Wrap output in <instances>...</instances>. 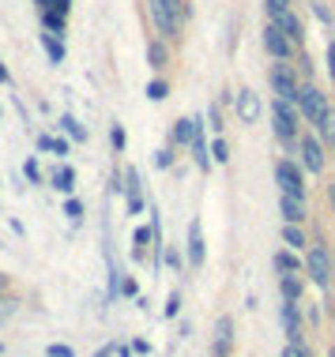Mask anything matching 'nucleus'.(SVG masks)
I'll return each instance as SVG.
<instances>
[{
    "instance_id": "nucleus-1",
    "label": "nucleus",
    "mask_w": 335,
    "mask_h": 357,
    "mask_svg": "<svg viewBox=\"0 0 335 357\" xmlns=\"http://www.w3.org/2000/svg\"><path fill=\"white\" fill-rule=\"evenodd\" d=\"M298 117H302V109L294 102H286V98H275L271 102L275 136H279L283 143H294V147H298Z\"/></svg>"
},
{
    "instance_id": "nucleus-2",
    "label": "nucleus",
    "mask_w": 335,
    "mask_h": 357,
    "mask_svg": "<svg viewBox=\"0 0 335 357\" xmlns=\"http://www.w3.org/2000/svg\"><path fill=\"white\" fill-rule=\"evenodd\" d=\"M267 83H271V91H275V98H286V102H294L298 105V75H294V68L286 61H279V64H271L267 68Z\"/></svg>"
},
{
    "instance_id": "nucleus-3",
    "label": "nucleus",
    "mask_w": 335,
    "mask_h": 357,
    "mask_svg": "<svg viewBox=\"0 0 335 357\" xmlns=\"http://www.w3.org/2000/svg\"><path fill=\"white\" fill-rule=\"evenodd\" d=\"M177 4L181 0H151V15H155V26L162 31V38H177V31H181Z\"/></svg>"
},
{
    "instance_id": "nucleus-4",
    "label": "nucleus",
    "mask_w": 335,
    "mask_h": 357,
    "mask_svg": "<svg viewBox=\"0 0 335 357\" xmlns=\"http://www.w3.org/2000/svg\"><path fill=\"white\" fill-rule=\"evenodd\" d=\"M305 271H309V278L317 286H328L335 278V259L328 256V248H309V259H305Z\"/></svg>"
},
{
    "instance_id": "nucleus-5",
    "label": "nucleus",
    "mask_w": 335,
    "mask_h": 357,
    "mask_svg": "<svg viewBox=\"0 0 335 357\" xmlns=\"http://www.w3.org/2000/svg\"><path fill=\"white\" fill-rule=\"evenodd\" d=\"M275 185H279V188L286 192V196H302V199H305V181H302L298 162L283 158L279 166H275Z\"/></svg>"
},
{
    "instance_id": "nucleus-6",
    "label": "nucleus",
    "mask_w": 335,
    "mask_h": 357,
    "mask_svg": "<svg viewBox=\"0 0 335 357\" xmlns=\"http://www.w3.org/2000/svg\"><path fill=\"white\" fill-rule=\"evenodd\" d=\"M298 109H302V117L313 124V121H317L324 109H328V94H320V86L305 83L302 91H298Z\"/></svg>"
},
{
    "instance_id": "nucleus-7",
    "label": "nucleus",
    "mask_w": 335,
    "mask_h": 357,
    "mask_svg": "<svg viewBox=\"0 0 335 357\" xmlns=\"http://www.w3.org/2000/svg\"><path fill=\"white\" fill-rule=\"evenodd\" d=\"M264 50L271 53L275 61H290V53H294V42L283 34L279 23H271V19H267V26H264Z\"/></svg>"
},
{
    "instance_id": "nucleus-8",
    "label": "nucleus",
    "mask_w": 335,
    "mask_h": 357,
    "mask_svg": "<svg viewBox=\"0 0 335 357\" xmlns=\"http://www.w3.org/2000/svg\"><path fill=\"white\" fill-rule=\"evenodd\" d=\"M298 154H302V166L309 173H324V143L313 136H298Z\"/></svg>"
},
{
    "instance_id": "nucleus-9",
    "label": "nucleus",
    "mask_w": 335,
    "mask_h": 357,
    "mask_svg": "<svg viewBox=\"0 0 335 357\" xmlns=\"http://www.w3.org/2000/svg\"><path fill=\"white\" fill-rule=\"evenodd\" d=\"M234 105H237V121H241V124H256V121H260V113H264L260 98H256V94L248 91V86H241V91H237Z\"/></svg>"
},
{
    "instance_id": "nucleus-10",
    "label": "nucleus",
    "mask_w": 335,
    "mask_h": 357,
    "mask_svg": "<svg viewBox=\"0 0 335 357\" xmlns=\"http://www.w3.org/2000/svg\"><path fill=\"white\" fill-rule=\"evenodd\" d=\"M230 342H234V320H230V316H218V324H215V346H211V357H230Z\"/></svg>"
},
{
    "instance_id": "nucleus-11",
    "label": "nucleus",
    "mask_w": 335,
    "mask_h": 357,
    "mask_svg": "<svg viewBox=\"0 0 335 357\" xmlns=\"http://www.w3.org/2000/svg\"><path fill=\"white\" fill-rule=\"evenodd\" d=\"M283 327H286V339H290V342H302V312H298V301H283Z\"/></svg>"
},
{
    "instance_id": "nucleus-12",
    "label": "nucleus",
    "mask_w": 335,
    "mask_h": 357,
    "mask_svg": "<svg viewBox=\"0 0 335 357\" xmlns=\"http://www.w3.org/2000/svg\"><path fill=\"white\" fill-rule=\"evenodd\" d=\"M271 23H279V26H283V34H286V38H290V42H294V45H302V42H305V26H302V19H298V15H294V12H290V8H286V12H283V15H275V19H271Z\"/></svg>"
},
{
    "instance_id": "nucleus-13",
    "label": "nucleus",
    "mask_w": 335,
    "mask_h": 357,
    "mask_svg": "<svg viewBox=\"0 0 335 357\" xmlns=\"http://www.w3.org/2000/svg\"><path fill=\"white\" fill-rule=\"evenodd\" d=\"M313 128H317V139H320V143L335 147V105H328V109H324L320 117L313 121Z\"/></svg>"
},
{
    "instance_id": "nucleus-14",
    "label": "nucleus",
    "mask_w": 335,
    "mask_h": 357,
    "mask_svg": "<svg viewBox=\"0 0 335 357\" xmlns=\"http://www.w3.org/2000/svg\"><path fill=\"white\" fill-rule=\"evenodd\" d=\"M188 267H204V234H200V222L188 226Z\"/></svg>"
},
{
    "instance_id": "nucleus-15",
    "label": "nucleus",
    "mask_w": 335,
    "mask_h": 357,
    "mask_svg": "<svg viewBox=\"0 0 335 357\" xmlns=\"http://www.w3.org/2000/svg\"><path fill=\"white\" fill-rule=\"evenodd\" d=\"M279 211H283L286 222H298V226H302V218H305V199H302V196H286V192H283Z\"/></svg>"
},
{
    "instance_id": "nucleus-16",
    "label": "nucleus",
    "mask_w": 335,
    "mask_h": 357,
    "mask_svg": "<svg viewBox=\"0 0 335 357\" xmlns=\"http://www.w3.org/2000/svg\"><path fill=\"white\" fill-rule=\"evenodd\" d=\"M193 158H196V166L200 169H211V154H207V143H204V124L196 121V136H193Z\"/></svg>"
},
{
    "instance_id": "nucleus-17",
    "label": "nucleus",
    "mask_w": 335,
    "mask_h": 357,
    "mask_svg": "<svg viewBox=\"0 0 335 357\" xmlns=\"http://www.w3.org/2000/svg\"><path fill=\"white\" fill-rule=\"evenodd\" d=\"M42 45H45V53H50V61H53V64H61V61H64V45H61V34L45 31V34H42Z\"/></svg>"
},
{
    "instance_id": "nucleus-18",
    "label": "nucleus",
    "mask_w": 335,
    "mask_h": 357,
    "mask_svg": "<svg viewBox=\"0 0 335 357\" xmlns=\"http://www.w3.org/2000/svg\"><path fill=\"white\" fill-rule=\"evenodd\" d=\"M193 136H196V117L177 121V124H174V132H170V139H174V143H193Z\"/></svg>"
},
{
    "instance_id": "nucleus-19",
    "label": "nucleus",
    "mask_w": 335,
    "mask_h": 357,
    "mask_svg": "<svg viewBox=\"0 0 335 357\" xmlns=\"http://www.w3.org/2000/svg\"><path fill=\"white\" fill-rule=\"evenodd\" d=\"M283 301H302V278H298V271L283 275Z\"/></svg>"
},
{
    "instance_id": "nucleus-20",
    "label": "nucleus",
    "mask_w": 335,
    "mask_h": 357,
    "mask_svg": "<svg viewBox=\"0 0 335 357\" xmlns=\"http://www.w3.org/2000/svg\"><path fill=\"white\" fill-rule=\"evenodd\" d=\"M283 241H286V248H294V252L305 248V234H302L298 222H286V226H283Z\"/></svg>"
},
{
    "instance_id": "nucleus-21",
    "label": "nucleus",
    "mask_w": 335,
    "mask_h": 357,
    "mask_svg": "<svg viewBox=\"0 0 335 357\" xmlns=\"http://www.w3.org/2000/svg\"><path fill=\"white\" fill-rule=\"evenodd\" d=\"M140 207H143V199H140V173L128 169V211H132V215H140Z\"/></svg>"
},
{
    "instance_id": "nucleus-22",
    "label": "nucleus",
    "mask_w": 335,
    "mask_h": 357,
    "mask_svg": "<svg viewBox=\"0 0 335 357\" xmlns=\"http://www.w3.org/2000/svg\"><path fill=\"white\" fill-rule=\"evenodd\" d=\"M53 185L61 188V192H72L75 188V169L72 166H57L53 169Z\"/></svg>"
},
{
    "instance_id": "nucleus-23",
    "label": "nucleus",
    "mask_w": 335,
    "mask_h": 357,
    "mask_svg": "<svg viewBox=\"0 0 335 357\" xmlns=\"http://www.w3.org/2000/svg\"><path fill=\"white\" fill-rule=\"evenodd\" d=\"M42 23H45V31L61 34L64 31V12L61 8H42Z\"/></svg>"
},
{
    "instance_id": "nucleus-24",
    "label": "nucleus",
    "mask_w": 335,
    "mask_h": 357,
    "mask_svg": "<svg viewBox=\"0 0 335 357\" xmlns=\"http://www.w3.org/2000/svg\"><path fill=\"white\" fill-rule=\"evenodd\" d=\"M61 128H64V132H68V136H72L75 143H87V128H83V124H80V121H75V117H72V113H64V117H61Z\"/></svg>"
},
{
    "instance_id": "nucleus-25",
    "label": "nucleus",
    "mask_w": 335,
    "mask_h": 357,
    "mask_svg": "<svg viewBox=\"0 0 335 357\" xmlns=\"http://www.w3.org/2000/svg\"><path fill=\"white\" fill-rule=\"evenodd\" d=\"M38 147H42V151H50V154H57V158H64V154H68V139H53V136H38Z\"/></svg>"
},
{
    "instance_id": "nucleus-26",
    "label": "nucleus",
    "mask_w": 335,
    "mask_h": 357,
    "mask_svg": "<svg viewBox=\"0 0 335 357\" xmlns=\"http://www.w3.org/2000/svg\"><path fill=\"white\" fill-rule=\"evenodd\" d=\"M275 267H279L283 275H290V271H302V259L294 252H275Z\"/></svg>"
},
{
    "instance_id": "nucleus-27",
    "label": "nucleus",
    "mask_w": 335,
    "mask_h": 357,
    "mask_svg": "<svg viewBox=\"0 0 335 357\" xmlns=\"http://www.w3.org/2000/svg\"><path fill=\"white\" fill-rule=\"evenodd\" d=\"M147 61L155 64V68H162V64H166V45H162V42H147Z\"/></svg>"
},
{
    "instance_id": "nucleus-28",
    "label": "nucleus",
    "mask_w": 335,
    "mask_h": 357,
    "mask_svg": "<svg viewBox=\"0 0 335 357\" xmlns=\"http://www.w3.org/2000/svg\"><path fill=\"white\" fill-rule=\"evenodd\" d=\"M166 91H170L166 79H151V83H147V98H151V102H162V98H166Z\"/></svg>"
},
{
    "instance_id": "nucleus-29",
    "label": "nucleus",
    "mask_w": 335,
    "mask_h": 357,
    "mask_svg": "<svg viewBox=\"0 0 335 357\" xmlns=\"http://www.w3.org/2000/svg\"><path fill=\"white\" fill-rule=\"evenodd\" d=\"M211 158L218 162V166H223V162H230V147H226V139H223V136L211 143Z\"/></svg>"
},
{
    "instance_id": "nucleus-30",
    "label": "nucleus",
    "mask_w": 335,
    "mask_h": 357,
    "mask_svg": "<svg viewBox=\"0 0 335 357\" xmlns=\"http://www.w3.org/2000/svg\"><path fill=\"white\" fill-rule=\"evenodd\" d=\"M264 8H267V15H283L286 12V8H290V0H264Z\"/></svg>"
},
{
    "instance_id": "nucleus-31",
    "label": "nucleus",
    "mask_w": 335,
    "mask_h": 357,
    "mask_svg": "<svg viewBox=\"0 0 335 357\" xmlns=\"http://www.w3.org/2000/svg\"><path fill=\"white\" fill-rule=\"evenodd\" d=\"M110 143L117 151H124V128H121V124H113V128H110Z\"/></svg>"
},
{
    "instance_id": "nucleus-32",
    "label": "nucleus",
    "mask_w": 335,
    "mask_h": 357,
    "mask_svg": "<svg viewBox=\"0 0 335 357\" xmlns=\"http://www.w3.org/2000/svg\"><path fill=\"white\" fill-rule=\"evenodd\" d=\"M64 215H68L72 222H80V215H83V207H80V199H68V204H64Z\"/></svg>"
},
{
    "instance_id": "nucleus-33",
    "label": "nucleus",
    "mask_w": 335,
    "mask_h": 357,
    "mask_svg": "<svg viewBox=\"0 0 335 357\" xmlns=\"http://www.w3.org/2000/svg\"><path fill=\"white\" fill-rule=\"evenodd\" d=\"M166 264H170V267H177V271H181V267H185V256H181L177 248H166Z\"/></svg>"
},
{
    "instance_id": "nucleus-34",
    "label": "nucleus",
    "mask_w": 335,
    "mask_h": 357,
    "mask_svg": "<svg viewBox=\"0 0 335 357\" xmlns=\"http://www.w3.org/2000/svg\"><path fill=\"white\" fill-rule=\"evenodd\" d=\"M23 173H27V181H42V169H38V162H34V158H27Z\"/></svg>"
},
{
    "instance_id": "nucleus-35",
    "label": "nucleus",
    "mask_w": 335,
    "mask_h": 357,
    "mask_svg": "<svg viewBox=\"0 0 335 357\" xmlns=\"http://www.w3.org/2000/svg\"><path fill=\"white\" fill-rule=\"evenodd\" d=\"M283 357H309V350H305L302 342H290V346L283 350Z\"/></svg>"
},
{
    "instance_id": "nucleus-36",
    "label": "nucleus",
    "mask_w": 335,
    "mask_h": 357,
    "mask_svg": "<svg viewBox=\"0 0 335 357\" xmlns=\"http://www.w3.org/2000/svg\"><path fill=\"white\" fill-rule=\"evenodd\" d=\"M45 354H50V357H75V354H72V346H57V342H53Z\"/></svg>"
},
{
    "instance_id": "nucleus-37",
    "label": "nucleus",
    "mask_w": 335,
    "mask_h": 357,
    "mask_svg": "<svg viewBox=\"0 0 335 357\" xmlns=\"http://www.w3.org/2000/svg\"><path fill=\"white\" fill-rule=\"evenodd\" d=\"M170 162H174V154H170V151H158L155 154V166L158 169H170Z\"/></svg>"
},
{
    "instance_id": "nucleus-38",
    "label": "nucleus",
    "mask_w": 335,
    "mask_h": 357,
    "mask_svg": "<svg viewBox=\"0 0 335 357\" xmlns=\"http://www.w3.org/2000/svg\"><path fill=\"white\" fill-rule=\"evenodd\" d=\"M313 15H317L320 23H332V8H324V4H313Z\"/></svg>"
},
{
    "instance_id": "nucleus-39",
    "label": "nucleus",
    "mask_w": 335,
    "mask_h": 357,
    "mask_svg": "<svg viewBox=\"0 0 335 357\" xmlns=\"http://www.w3.org/2000/svg\"><path fill=\"white\" fill-rule=\"evenodd\" d=\"M38 4H42V8H61V12H68L72 0H38Z\"/></svg>"
},
{
    "instance_id": "nucleus-40",
    "label": "nucleus",
    "mask_w": 335,
    "mask_h": 357,
    "mask_svg": "<svg viewBox=\"0 0 335 357\" xmlns=\"http://www.w3.org/2000/svg\"><path fill=\"white\" fill-rule=\"evenodd\" d=\"M328 75L335 79V38H332V45H328Z\"/></svg>"
},
{
    "instance_id": "nucleus-41",
    "label": "nucleus",
    "mask_w": 335,
    "mask_h": 357,
    "mask_svg": "<svg viewBox=\"0 0 335 357\" xmlns=\"http://www.w3.org/2000/svg\"><path fill=\"white\" fill-rule=\"evenodd\" d=\"M177 308H181V297L174 294V297H170V305H166V316H177Z\"/></svg>"
},
{
    "instance_id": "nucleus-42",
    "label": "nucleus",
    "mask_w": 335,
    "mask_h": 357,
    "mask_svg": "<svg viewBox=\"0 0 335 357\" xmlns=\"http://www.w3.org/2000/svg\"><path fill=\"white\" fill-rule=\"evenodd\" d=\"M211 128L223 132V117H218V105H211Z\"/></svg>"
},
{
    "instance_id": "nucleus-43",
    "label": "nucleus",
    "mask_w": 335,
    "mask_h": 357,
    "mask_svg": "<svg viewBox=\"0 0 335 357\" xmlns=\"http://www.w3.org/2000/svg\"><path fill=\"white\" fill-rule=\"evenodd\" d=\"M132 350H136V354H151V346L143 342V339H136V342H132Z\"/></svg>"
},
{
    "instance_id": "nucleus-44",
    "label": "nucleus",
    "mask_w": 335,
    "mask_h": 357,
    "mask_svg": "<svg viewBox=\"0 0 335 357\" xmlns=\"http://www.w3.org/2000/svg\"><path fill=\"white\" fill-rule=\"evenodd\" d=\"M328 204H332V211H335V181H328Z\"/></svg>"
},
{
    "instance_id": "nucleus-45",
    "label": "nucleus",
    "mask_w": 335,
    "mask_h": 357,
    "mask_svg": "<svg viewBox=\"0 0 335 357\" xmlns=\"http://www.w3.org/2000/svg\"><path fill=\"white\" fill-rule=\"evenodd\" d=\"M0 83H8V68H4V64H0Z\"/></svg>"
},
{
    "instance_id": "nucleus-46",
    "label": "nucleus",
    "mask_w": 335,
    "mask_h": 357,
    "mask_svg": "<svg viewBox=\"0 0 335 357\" xmlns=\"http://www.w3.org/2000/svg\"><path fill=\"white\" fill-rule=\"evenodd\" d=\"M113 354V346H106V350H98V357H110Z\"/></svg>"
},
{
    "instance_id": "nucleus-47",
    "label": "nucleus",
    "mask_w": 335,
    "mask_h": 357,
    "mask_svg": "<svg viewBox=\"0 0 335 357\" xmlns=\"http://www.w3.org/2000/svg\"><path fill=\"white\" fill-rule=\"evenodd\" d=\"M328 357H335V346H332V350H328Z\"/></svg>"
},
{
    "instance_id": "nucleus-48",
    "label": "nucleus",
    "mask_w": 335,
    "mask_h": 357,
    "mask_svg": "<svg viewBox=\"0 0 335 357\" xmlns=\"http://www.w3.org/2000/svg\"><path fill=\"white\" fill-rule=\"evenodd\" d=\"M0 354H4V346H0Z\"/></svg>"
}]
</instances>
